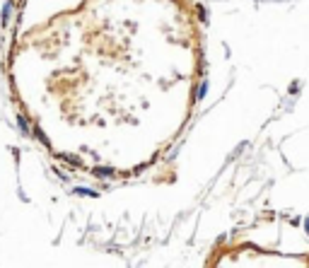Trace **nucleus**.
<instances>
[{"instance_id": "nucleus-1", "label": "nucleus", "mask_w": 309, "mask_h": 268, "mask_svg": "<svg viewBox=\"0 0 309 268\" xmlns=\"http://www.w3.org/2000/svg\"><path fill=\"white\" fill-rule=\"evenodd\" d=\"M12 15V2H7L5 5V10H2V25H7V17Z\"/></svg>"}]
</instances>
